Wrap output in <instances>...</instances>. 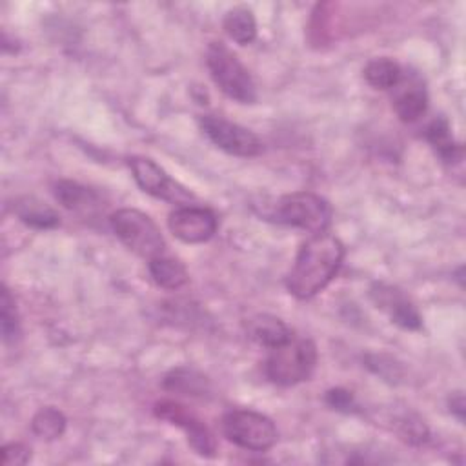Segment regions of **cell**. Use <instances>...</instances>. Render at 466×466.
I'll use <instances>...</instances> for the list:
<instances>
[{"instance_id": "obj_1", "label": "cell", "mask_w": 466, "mask_h": 466, "mask_svg": "<svg viewBox=\"0 0 466 466\" xmlns=\"http://www.w3.org/2000/svg\"><path fill=\"white\" fill-rule=\"evenodd\" d=\"M344 260V244L326 231L315 233L297 251L293 266L286 277L288 291L300 299L320 293L339 273Z\"/></svg>"}, {"instance_id": "obj_9", "label": "cell", "mask_w": 466, "mask_h": 466, "mask_svg": "<svg viewBox=\"0 0 466 466\" xmlns=\"http://www.w3.org/2000/svg\"><path fill=\"white\" fill-rule=\"evenodd\" d=\"M169 231L175 238L186 244L208 242L217 233V215L200 206H180L169 213Z\"/></svg>"}, {"instance_id": "obj_10", "label": "cell", "mask_w": 466, "mask_h": 466, "mask_svg": "<svg viewBox=\"0 0 466 466\" xmlns=\"http://www.w3.org/2000/svg\"><path fill=\"white\" fill-rule=\"evenodd\" d=\"M127 166L138 187L151 197H157L162 200H180V198L191 197L184 187L175 184L169 178V175L155 160L147 157H138V155L129 157Z\"/></svg>"}, {"instance_id": "obj_14", "label": "cell", "mask_w": 466, "mask_h": 466, "mask_svg": "<svg viewBox=\"0 0 466 466\" xmlns=\"http://www.w3.org/2000/svg\"><path fill=\"white\" fill-rule=\"evenodd\" d=\"M13 211L20 218V222L35 229H53L60 224L58 213L47 204H44L42 200H38L36 197L16 198Z\"/></svg>"}, {"instance_id": "obj_18", "label": "cell", "mask_w": 466, "mask_h": 466, "mask_svg": "<svg viewBox=\"0 0 466 466\" xmlns=\"http://www.w3.org/2000/svg\"><path fill=\"white\" fill-rule=\"evenodd\" d=\"M393 109L397 116L402 122H415L419 120L426 109H428V95L420 84H410L406 89H402L395 100H393Z\"/></svg>"}, {"instance_id": "obj_11", "label": "cell", "mask_w": 466, "mask_h": 466, "mask_svg": "<svg viewBox=\"0 0 466 466\" xmlns=\"http://www.w3.org/2000/svg\"><path fill=\"white\" fill-rule=\"evenodd\" d=\"M371 299L377 304V308L386 311L391 322L400 326L402 329L417 331L422 328V319L417 308L397 288H391L386 284H375L371 288Z\"/></svg>"}, {"instance_id": "obj_3", "label": "cell", "mask_w": 466, "mask_h": 466, "mask_svg": "<svg viewBox=\"0 0 466 466\" xmlns=\"http://www.w3.org/2000/svg\"><path fill=\"white\" fill-rule=\"evenodd\" d=\"M206 66L213 82L226 96L238 104H253L257 100V87L249 71L224 42H211L208 46Z\"/></svg>"}, {"instance_id": "obj_21", "label": "cell", "mask_w": 466, "mask_h": 466, "mask_svg": "<svg viewBox=\"0 0 466 466\" xmlns=\"http://www.w3.org/2000/svg\"><path fill=\"white\" fill-rule=\"evenodd\" d=\"M66 422H67L66 415L60 410L53 406H46L33 415L31 430L36 437L44 441H55L66 431Z\"/></svg>"}, {"instance_id": "obj_23", "label": "cell", "mask_w": 466, "mask_h": 466, "mask_svg": "<svg viewBox=\"0 0 466 466\" xmlns=\"http://www.w3.org/2000/svg\"><path fill=\"white\" fill-rule=\"evenodd\" d=\"M31 448L22 442H9L2 448V464L4 466H20L29 462Z\"/></svg>"}, {"instance_id": "obj_2", "label": "cell", "mask_w": 466, "mask_h": 466, "mask_svg": "<svg viewBox=\"0 0 466 466\" xmlns=\"http://www.w3.org/2000/svg\"><path fill=\"white\" fill-rule=\"evenodd\" d=\"M317 366V346L311 339L291 337L271 348L264 364L266 377L279 386H295L308 380Z\"/></svg>"}, {"instance_id": "obj_22", "label": "cell", "mask_w": 466, "mask_h": 466, "mask_svg": "<svg viewBox=\"0 0 466 466\" xmlns=\"http://www.w3.org/2000/svg\"><path fill=\"white\" fill-rule=\"evenodd\" d=\"M0 328H2V337H4L5 342H11L20 335V322H18L16 304H15V299L11 297L7 288H2Z\"/></svg>"}, {"instance_id": "obj_19", "label": "cell", "mask_w": 466, "mask_h": 466, "mask_svg": "<svg viewBox=\"0 0 466 466\" xmlns=\"http://www.w3.org/2000/svg\"><path fill=\"white\" fill-rule=\"evenodd\" d=\"M364 78L375 89H391L402 80V69L395 60L388 56H379L371 58L366 64Z\"/></svg>"}, {"instance_id": "obj_6", "label": "cell", "mask_w": 466, "mask_h": 466, "mask_svg": "<svg viewBox=\"0 0 466 466\" xmlns=\"http://www.w3.org/2000/svg\"><path fill=\"white\" fill-rule=\"evenodd\" d=\"M222 431L229 442L251 451L269 450L279 435L273 420L253 410H229L224 413Z\"/></svg>"}, {"instance_id": "obj_15", "label": "cell", "mask_w": 466, "mask_h": 466, "mask_svg": "<svg viewBox=\"0 0 466 466\" xmlns=\"http://www.w3.org/2000/svg\"><path fill=\"white\" fill-rule=\"evenodd\" d=\"M149 273L157 286L164 289H178L187 284L189 273L186 266L173 257L158 255L149 260Z\"/></svg>"}, {"instance_id": "obj_7", "label": "cell", "mask_w": 466, "mask_h": 466, "mask_svg": "<svg viewBox=\"0 0 466 466\" xmlns=\"http://www.w3.org/2000/svg\"><path fill=\"white\" fill-rule=\"evenodd\" d=\"M204 135L222 151L233 157H257L262 151V140L249 129L217 115L200 116Z\"/></svg>"}, {"instance_id": "obj_13", "label": "cell", "mask_w": 466, "mask_h": 466, "mask_svg": "<svg viewBox=\"0 0 466 466\" xmlns=\"http://www.w3.org/2000/svg\"><path fill=\"white\" fill-rule=\"evenodd\" d=\"M426 140L442 162L455 164L462 158V146L453 138L450 122L444 116H437L428 124Z\"/></svg>"}, {"instance_id": "obj_8", "label": "cell", "mask_w": 466, "mask_h": 466, "mask_svg": "<svg viewBox=\"0 0 466 466\" xmlns=\"http://www.w3.org/2000/svg\"><path fill=\"white\" fill-rule=\"evenodd\" d=\"M155 415L173 426H178L186 431L189 446L198 453L200 457H215L217 451V441L211 430L204 424V420L193 413L189 408L177 400H160L155 404Z\"/></svg>"}, {"instance_id": "obj_5", "label": "cell", "mask_w": 466, "mask_h": 466, "mask_svg": "<svg viewBox=\"0 0 466 466\" xmlns=\"http://www.w3.org/2000/svg\"><path fill=\"white\" fill-rule=\"evenodd\" d=\"M273 218L279 224L299 228L315 235L328 229L331 220V208L317 193L295 191L279 198Z\"/></svg>"}, {"instance_id": "obj_12", "label": "cell", "mask_w": 466, "mask_h": 466, "mask_svg": "<svg viewBox=\"0 0 466 466\" xmlns=\"http://www.w3.org/2000/svg\"><path fill=\"white\" fill-rule=\"evenodd\" d=\"M246 333L251 340L268 350L277 348L293 337V331L280 319L268 313H258L248 319Z\"/></svg>"}, {"instance_id": "obj_4", "label": "cell", "mask_w": 466, "mask_h": 466, "mask_svg": "<svg viewBox=\"0 0 466 466\" xmlns=\"http://www.w3.org/2000/svg\"><path fill=\"white\" fill-rule=\"evenodd\" d=\"M109 224L122 244H126L133 253L147 260L164 255L166 240L160 228L149 215L133 208H122L109 217Z\"/></svg>"}, {"instance_id": "obj_17", "label": "cell", "mask_w": 466, "mask_h": 466, "mask_svg": "<svg viewBox=\"0 0 466 466\" xmlns=\"http://www.w3.org/2000/svg\"><path fill=\"white\" fill-rule=\"evenodd\" d=\"M222 24H224V31L228 33V36L240 46L251 44L257 36V22H255L251 9H248V7L238 5V7L229 9L226 13Z\"/></svg>"}, {"instance_id": "obj_20", "label": "cell", "mask_w": 466, "mask_h": 466, "mask_svg": "<svg viewBox=\"0 0 466 466\" xmlns=\"http://www.w3.org/2000/svg\"><path fill=\"white\" fill-rule=\"evenodd\" d=\"M53 195L66 209H75V211L91 208L96 202V195L89 187L73 180L55 182Z\"/></svg>"}, {"instance_id": "obj_24", "label": "cell", "mask_w": 466, "mask_h": 466, "mask_svg": "<svg viewBox=\"0 0 466 466\" xmlns=\"http://www.w3.org/2000/svg\"><path fill=\"white\" fill-rule=\"evenodd\" d=\"M326 402L337 410V411H344V413H350V411H355L357 410V404H355V399L351 395V391L344 390V388H333V390H328L326 391Z\"/></svg>"}, {"instance_id": "obj_16", "label": "cell", "mask_w": 466, "mask_h": 466, "mask_svg": "<svg viewBox=\"0 0 466 466\" xmlns=\"http://www.w3.org/2000/svg\"><path fill=\"white\" fill-rule=\"evenodd\" d=\"M162 386L167 391H175V393H182V395H193V397H202L209 391L208 379L202 373H198L197 370L186 368V366L171 370L164 377Z\"/></svg>"}, {"instance_id": "obj_25", "label": "cell", "mask_w": 466, "mask_h": 466, "mask_svg": "<svg viewBox=\"0 0 466 466\" xmlns=\"http://www.w3.org/2000/svg\"><path fill=\"white\" fill-rule=\"evenodd\" d=\"M448 406H450V411L462 422L464 420V395H462V391L451 393V397L448 399Z\"/></svg>"}]
</instances>
